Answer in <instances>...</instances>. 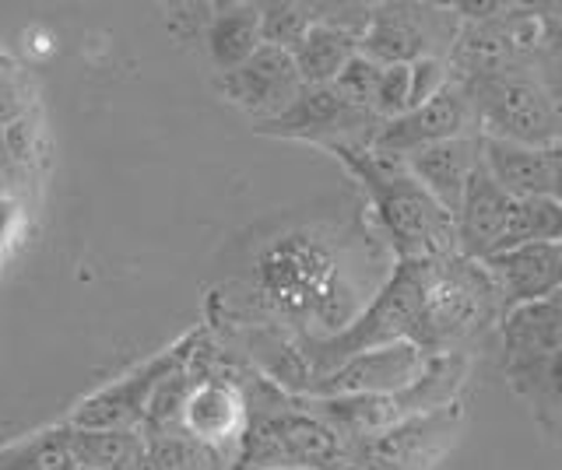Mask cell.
Returning a JSON list of instances; mask_svg holds the SVG:
<instances>
[{
    "instance_id": "4",
    "label": "cell",
    "mask_w": 562,
    "mask_h": 470,
    "mask_svg": "<svg viewBox=\"0 0 562 470\" xmlns=\"http://www.w3.org/2000/svg\"><path fill=\"white\" fill-rule=\"evenodd\" d=\"M461 19L450 4H415V0H380L359 39V54L380 67L415 64L422 57L447 60Z\"/></svg>"
},
{
    "instance_id": "21",
    "label": "cell",
    "mask_w": 562,
    "mask_h": 470,
    "mask_svg": "<svg viewBox=\"0 0 562 470\" xmlns=\"http://www.w3.org/2000/svg\"><path fill=\"white\" fill-rule=\"evenodd\" d=\"M0 470H78L64 443V425L0 446Z\"/></svg>"
},
{
    "instance_id": "2",
    "label": "cell",
    "mask_w": 562,
    "mask_h": 470,
    "mask_svg": "<svg viewBox=\"0 0 562 470\" xmlns=\"http://www.w3.org/2000/svg\"><path fill=\"white\" fill-rule=\"evenodd\" d=\"M356 183L366 190L380 229L394 250L397 264L412 260L453 256V218L439 207L401 159L380 154L369 145H330L327 148Z\"/></svg>"
},
{
    "instance_id": "10",
    "label": "cell",
    "mask_w": 562,
    "mask_h": 470,
    "mask_svg": "<svg viewBox=\"0 0 562 470\" xmlns=\"http://www.w3.org/2000/svg\"><path fill=\"white\" fill-rule=\"evenodd\" d=\"M426 369V355L415 344L397 341L383 344L373 352H362L356 358L341 362L338 369L313 379L303 397H338V393H397L422 376Z\"/></svg>"
},
{
    "instance_id": "9",
    "label": "cell",
    "mask_w": 562,
    "mask_h": 470,
    "mask_svg": "<svg viewBox=\"0 0 562 470\" xmlns=\"http://www.w3.org/2000/svg\"><path fill=\"white\" fill-rule=\"evenodd\" d=\"M215 89L228 106L243 110L254 124H263V119H274L281 110H289L303 81H299L292 54L257 46L239 67L215 78Z\"/></svg>"
},
{
    "instance_id": "23",
    "label": "cell",
    "mask_w": 562,
    "mask_h": 470,
    "mask_svg": "<svg viewBox=\"0 0 562 470\" xmlns=\"http://www.w3.org/2000/svg\"><path fill=\"white\" fill-rule=\"evenodd\" d=\"M306 11L313 25L338 28L351 39H362L369 19H373V4H362V0H313V4H306Z\"/></svg>"
},
{
    "instance_id": "13",
    "label": "cell",
    "mask_w": 562,
    "mask_h": 470,
    "mask_svg": "<svg viewBox=\"0 0 562 470\" xmlns=\"http://www.w3.org/2000/svg\"><path fill=\"white\" fill-rule=\"evenodd\" d=\"M559 148H527L482 137V165L506 197H559Z\"/></svg>"
},
{
    "instance_id": "27",
    "label": "cell",
    "mask_w": 562,
    "mask_h": 470,
    "mask_svg": "<svg viewBox=\"0 0 562 470\" xmlns=\"http://www.w3.org/2000/svg\"><path fill=\"white\" fill-rule=\"evenodd\" d=\"M447 81H450L447 60L422 57V60L408 64V110L426 106L429 99H436L439 92L447 89ZM408 110H404V113H408Z\"/></svg>"
},
{
    "instance_id": "17",
    "label": "cell",
    "mask_w": 562,
    "mask_h": 470,
    "mask_svg": "<svg viewBox=\"0 0 562 470\" xmlns=\"http://www.w3.org/2000/svg\"><path fill=\"white\" fill-rule=\"evenodd\" d=\"M64 443L78 470H145V443L137 432L64 425Z\"/></svg>"
},
{
    "instance_id": "25",
    "label": "cell",
    "mask_w": 562,
    "mask_h": 470,
    "mask_svg": "<svg viewBox=\"0 0 562 470\" xmlns=\"http://www.w3.org/2000/svg\"><path fill=\"white\" fill-rule=\"evenodd\" d=\"M369 110L380 119H394L408 110V67L394 64V67H383L380 81L373 89V99H369Z\"/></svg>"
},
{
    "instance_id": "26",
    "label": "cell",
    "mask_w": 562,
    "mask_h": 470,
    "mask_svg": "<svg viewBox=\"0 0 562 470\" xmlns=\"http://www.w3.org/2000/svg\"><path fill=\"white\" fill-rule=\"evenodd\" d=\"M380 71L383 67L373 64L369 57L356 54L348 64H345V71L334 78L330 84L338 89L348 102H356V106H366L369 110V99H373V89H376V81H380Z\"/></svg>"
},
{
    "instance_id": "6",
    "label": "cell",
    "mask_w": 562,
    "mask_h": 470,
    "mask_svg": "<svg viewBox=\"0 0 562 470\" xmlns=\"http://www.w3.org/2000/svg\"><path fill=\"white\" fill-rule=\"evenodd\" d=\"M207 330H190L176 344H169L166 352H158L145 365H137L123 379H113L110 387H102L95 393H88L81 404L70 411L67 425L70 428H120V432H137L140 417L148 411V400L158 390V382L169 379L172 372H180L190 365L193 352L201 347Z\"/></svg>"
},
{
    "instance_id": "30",
    "label": "cell",
    "mask_w": 562,
    "mask_h": 470,
    "mask_svg": "<svg viewBox=\"0 0 562 470\" xmlns=\"http://www.w3.org/2000/svg\"><path fill=\"white\" fill-rule=\"evenodd\" d=\"M8 60H11V57L4 54V46H0V64H8Z\"/></svg>"
},
{
    "instance_id": "3",
    "label": "cell",
    "mask_w": 562,
    "mask_h": 470,
    "mask_svg": "<svg viewBox=\"0 0 562 470\" xmlns=\"http://www.w3.org/2000/svg\"><path fill=\"white\" fill-rule=\"evenodd\" d=\"M453 84L464 89L482 137H496V141H514L527 148H559L562 81H552L538 67L514 64Z\"/></svg>"
},
{
    "instance_id": "29",
    "label": "cell",
    "mask_w": 562,
    "mask_h": 470,
    "mask_svg": "<svg viewBox=\"0 0 562 470\" xmlns=\"http://www.w3.org/2000/svg\"><path fill=\"white\" fill-rule=\"evenodd\" d=\"M14 225H18V204L11 197H0V247L14 236Z\"/></svg>"
},
{
    "instance_id": "12",
    "label": "cell",
    "mask_w": 562,
    "mask_h": 470,
    "mask_svg": "<svg viewBox=\"0 0 562 470\" xmlns=\"http://www.w3.org/2000/svg\"><path fill=\"white\" fill-rule=\"evenodd\" d=\"M482 267L506 309L552 299L562 285V242H527L482 260Z\"/></svg>"
},
{
    "instance_id": "18",
    "label": "cell",
    "mask_w": 562,
    "mask_h": 470,
    "mask_svg": "<svg viewBox=\"0 0 562 470\" xmlns=\"http://www.w3.org/2000/svg\"><path fill=\"white\" fill-rule=\"evenodd\" d=\"M257 46V4H211V19L204 25V49L218 74L239 67Z\"/></svg>"
},
{
    "instance_id": "11",
    "label": "cell",
    "mask_w": 562,
    "mask_h": 470,
    "mask_svg": "<svg viewBox=\"0 0 562 470\" xmlns=\"http://www.w3.org/2000/svg\"><path fill=\"white\" fill-rule=\"evenodd\" d=\"M509 211H514V197H506L503 190L492 183V176L482 165V154H479V165H474V172L468 176L461 204H457V211H453L457 256L474 260V264L488 260L499 250Z\"/></svg>"
},
{
    "instance_id": "22",
    "label": "cell",
    "mask_w": 562,
    "mask_h": 470,
    "mask_svg": "<svg viewBox=\"0 0 562 470\" xmlns=\"http://www.w3.org/2000/svg\"><path fill=\"white\" fill-rule=\"evenodd\" d=\"M310 11L299 0H268V4H257V36L260 46L281 49V54H292V49L303 43L310 32Z\"/></svg>"
},
{
    "instance_id": "28",
    "label": "cell",
    "mask_w": 562,
    "mask_h": 470,
    "mask_svg": "<svg viewBox=\"0 0 562 470\" xmlns=\"http://www.w3.org/2000/svg\"><path fill=\"white\" fill-rule=\"evenodd\" d=\"M0 134H4V148L11 154L14 169L29 172V165L40 159V119H35V113L14 119L8 127H0Z\"/></svg>"
},
{
    "instance_id": "19",
    "label": "cell",
    "mask_w": 562,
    "mask_h": 470,
    "mask_svg": "<svg viewBox=\"0 0 562 470\" xmlns=\"http://www.w3.org/2000/svg\"><path fill=\"white\" fill-rule=\"evenodd\" d=\"M356 54H359V39L327 25H310L303 43L292 49V64L303 84H330Z\"/></svg>"
},
{
    "instance_id": "15",
    "label": "cell",
    "mask_w": 562,
    "mask_h": 470,
    "mask_svg": "<svg viewBox=\"0 0 562 470\" xmlns=\"http://www.w3.org/2000/svg\"><path fill=\"white\" fill-rule=\"evenodd\" d=\"M246 425L243 397L228 379H198L183 404L180 428L198 439L201 446H211L225 452V446H236L239 432Z\"/></svg>"
},
{
    "instance_id": "20",
    "label": "cell",
    "mask_w": 562,
    "mask_h": 470,
    "mask_svg": "<svg viewBox=\"0 0 562 470\" xmlns=\"http://www.w3.org/2000/svg\"><path fill=\"white\" fill-rule=\"evenodd\" d=\"M527 242H562V204H559V197L514 200V211H509V218H506V229H503L496 253L514 250V247H527Z\"/></svg>"
},
{
    "instance_id": "16",
    "label": "cell",
    "mask_w": 562,
    "mask_h": 470,
    "mask_svg": "<svg viewBox=\"0 0 562 470\" xmlns=\"http://www.w3.org/2000/svg\"><path fill=\"white\" fill-rule=\"evenodd\" d=\"M499 337H503V365L559 358V347H562L559 295L506 309L499 320Z\"/></svg>"
},
{
    "instance_id": "14",
    "label": "cell",
    "mask_w": 562,
    "mask_h": 470,
    "mask_svg": "<svg viewBox=\"0 0 562 470\" xmlns=\"http://www.w3.org/2000/svg\"><path fill=\"white\" fill-rule=\"evenodd\" d=\"M479 154H482V134H471V137H453V141L418 148L412 154H404L401 162L408 165L418 186L453 218L464 194V183L474 172V165H479Z\"/></svg>"
},
{
    "instance_id": "1",
    "label": "cell",
    "mask_w": 562,
    "mask_h": 470,
    "mask_svg": "<svg viewBox=\"0 0 562 470\" xmlns=\"http://www.w3.org/2000/svg\"><path fill=\"white\" fill-rule=\"evenodd\" d=\"M260 302L299 334H338L359 317V291L351 285L338 247L316 229H295L260 250L254 267Z\"/></svg>"
},
{
    "instance_id": "5",
    "label": "cell",
    "mask_w": 562,
    "mask_h": 470,
    "mask_svg": "<svg viewBox=\"0 0 562 470\" xmlns=\"http://www.w3.org/2000/svg\"><path fill=\"white\" fill-rule=\"evenodd\" d=\"M464 425L461 400L429 414L401 417L373 435L345 443L338 470H429L453 446Z\"/></svg>"
},
{
    "instance_id": "7",
    "label": "cell",
    "mask_w": 562,
    "mask_h": 470,
    "mask_svg": "<svg viewBox=\"0 0 562 470\" xmlns=\"http://www.w3.org/2000/svg\"><path fill=\"white\" fill-rule=\"evenodd\" d=\"M383 124L373 110L348 102L334 84H303L299 95L274 119L254 124L257 134L289 137V141H313L321 148L330 145H369L376 127Z\"/></svg>"
},
{
    "instance_id": "8",
    "label": "cell",
    "mask_w": 562,
    "mask_h": 470,
    "mask_svg": "<svg viewBox=\"0 0 562 470\" xmlns=\"http://www.w3.org/2000/svg\"><path fill=\"white\" fill-rule=\"evenodd\" d=\"M471 134H479L471 102L461 84L447 81V89L436 99H429L426 106H415L394 119H383L369 148L391 154V159H404V154H412L418 148L453 141V137H471Z\"/></svg>"
},
{
    "instance_id": "24",
    "label": "cell",
    "mask_w": 562,
    "mask_h": 470,
    "mask_svg": "<svg viewBox=\"0 0 562 470\" xmlns=\"http://www.w3.org/2000/svg\"><path fill=\"white\" fill-rule=\"evenodd\" d=\"M35 113V89H32V78L18 67L14 60L0 64V127L14 124Z\"/></svg>"
}]
</instances>
